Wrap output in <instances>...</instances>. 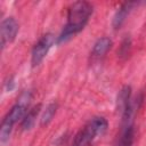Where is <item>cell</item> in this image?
Instances as JSON below:
<instances>
[{
	"label": "cell",
	"instance_id": "obj_5",
	"mask_svg": "<svg viewBox=\"0 0 146 146\" xmlns=\"http://www.w3.org/2000/svg\"><path fill=\"white\" fill-rule=\"evenodd\" d=\"M18 23L14 17H7L2 19L0 25V44L3 49L8 43L13 42L18 32Z\"/></svg>",
	"mask_w": 146,
	"mask_h": 146
},
{
	"label": "cell",
	"instance_id": "obj_10",
	"mask_svg": "<svg viewBox=\"0 0 146 146\" xmlns=\"http://www.w3.org/2000/svg\"><path fill=\"white\" fill-rule=\"evenodd\" d=\"M133 138H135V130H133L132 123H125L123 124V130H122L117 146H132Z\"/></svg>",
	"mask_w": 146,
	"mask_h": 146
},
{
	"label": "cell",
	"instance_id": "obj_4",
	"mask_svg": "<svg viewBox=\"0 0 146 146\" xmlns=\"http://www.w3.org/2000/svg\"><path fill=\"white\" fill-rule=\"evenodd\" d=\"M54 42H55V36L51 33H47L39 39V41L34 44L31 54V63L33 66L39 65L43 60L49 49L54 44Z\"/></svg>",
	"mask_w": 146,
	"mask_h": 146
},
{
	"label": "cell",
	"instance_id": "obj_6",
	"mask_svg": "<svg viewBox=\"0 0 146 146\" xmlns=\"http://www.w3.org/2000/svg\"><path fill=\"white\" fill-rule=\"evenodd\" d=\"M135 5H136L135 2H125L116 10V13L113 17V22H112L114 29H120L121 27V25L123 24V22L125 21L127 16L129 15V13L131 11V9Z\"/></svg>",
	"mask_w": 146,
	"mask_h": 146
},
{
	"label": "cell",
	"instance_id": "obj_3",
	"mask_svg": "<svg viewBox=\"0 0 146 146\" xmlns=\"http://www.w3.org/2000/svg\"><path fill=\"white\" fill-rule=\"evenodd\" d=\"M107 129V121L103 116L92 117L83 129L75 136L71 146H88L98 135H102Z\"/></svg>",
	"mask_w": 146,
	"mask_h": 146
},
{
	"label": "cell",
	"instance_id": "obj_1",
	"mask_svg": "<svg viewBox=\"0 0 146 146\" xmlns=\"http://www.w3.org/2000/svg\"><path fill=\"white\" fill-rule=\"evenodd\" d=\"M92 14V5L87 1L73 2L67 9V22L57 38V42L62 43L83 30Z\"/></svg>",
	"mask_w": 146,
	"mask_h": 146
},
{
	"label": "cell",
	"instance_id": "obj_9",
	"mask_svg": "<svg viewBox=\"0 0 146 146\" xmlns=\"http://www.w3.org/2000/svg\"><path fill=\"white\" fill-rule=\"evenodd\" d=\"M40 108H41V105L38 104L36 106L32 107L30 111H27V113L25 114V116L22 119V123H21V128L22 130L26 131V130H30L34 123H35V119L38 116V114L40 113Z\"/></svg>",
	"mask_w": 146,
	"mask_h": 146
},
{
	"label": "cell",
	"instance_id": "obj_8",
	"mask_svg": "<svg viewBox=\"0 0 146 146\" xmlns=\"http://www.w3.org/2000/svg\"><path fill=\"white\" fill-rule=\"evenodd\" d=\"M112 47V40L107 36H103L100 39H98L95 44H94V48H92V57H102L104 56L108 50L110 48Z\"/></svg>",
	"mask_w": 146,
	"mask_h": 146
},
{
	"label": "cell",
	"instance_id": "obj_7",
	"mask_svg": "<svg viewBox=\"0 0 146 146\" xmlns=\"http://www.w3.org/2000/svg\"><path fill=\"white\" fill-rule=\"evenodd\" d=\"M131 104V88L129 86H124L117 95V111L123 115L127 108Z\"/></svg>",
	"mask_w": 146,
	"mask_h": 146
},
{
	"label": "cell",
	"instance_id": "obj_11",
	"mask_svg": "<svg viewBox=\"0 0 146 146\" xmlns=\"http://www.w3.org/2000/svg\"><path fill=\"white\" fill-rule=\"evenodd\" d=\"M56 110H57V104H55V103H51L46 107V110H44V112H43V114L40 119L41 125L48 124L51 121V119L54 117V115L56 113Z\"/></svg>",
	"mask_w": 146,
	"mask_h": 146
},
{
	"label": "cell",
	"instance_id": "obj_2",
	"mask_svg": "<svg viewBox=\"0 0 146 146\" xmlns=\"http://www.w3.org/2000/svg\"><path fill=\"white\" fill-rule=\"evenodd\" d=\"M31 98H32L31 92L24 91L18 97L16 104L11 107V110L3 117L2 123H1V128H0V141H1V144H5L9 140L14 124L18 120L23 119L25 116V114L27 113V108H29V105L31 103Z\"/></svg>",
	"mask_w": 146,
	"mask_h": 146
},
{
	"label": "cell",
	"instance_id": "obj_12",
	"mask_svg": "<svg viewBox=\"0 0 146 146\" xmlns=\"http://www.w3.org/2000/svg\"><path fill=\"white\" fill-rule=\"evenodd\" d=\"M130 44H131V41L129 38H125L122 43H121V47H120V50H119V56L120 57H127L128 54H129V50H130Z\"/></svg>",
	"mask_w": 146,
	"mask_h": 146
}]
</instances>
